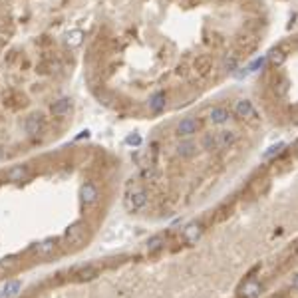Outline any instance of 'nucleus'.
I'll use <instances>...</instances> for the list:
<instances>
[{
    "instance_id": "25",
    "label": "nucleus",
    "mask_w": 298,
    "mask_h": 298,
    "mask_svg": "<svg viewBox=\"0 0 298 298\" xmlns=\"http://www.w3.org/2000/svg\"><path fill=\"white\" fill-rule=\"evenodd\" d=\"M274 91H276V95H286V91H288V79L286 77H280V81L278 83H274Z\"/></svg>"
},
{
    "instance_id": "1",
    "label": "nucleus",
    "mask_w": 298,
    "mask_h": 298,
    "mask_svg": "<svg viewBox=\"0 0 298 298\" xmlns=\"http://www.w3.org/2000/svg\"><path fill=\"white\" fill-rule=\"evenodd\" d=\"M83 234H85V224L81 221H75V223H72L66 228V232H64V244H68V246L79 244L83 240Z\"/></svg>"
},
{
    "instance_id": "31",
    "label": "nucleus",
    "mask_w": 298,
    "mask_h": 298,
    "mask_svg": "<svg viewBox=\"0 0 298 298\" xmlns=\"http://www.w3.org/2000/svg\"><path fill=\"white\" fill-rule=\"evenodd\" d=\"M296 149H298V141H296Z\"/></svg>"
},
{
    "instance_id": "16",
    "label": "nucleus",
    "mask_w": 298,
    "mask_h": 298,
    "mask_svg": "<svg viewBox=\"0 0 298 298\" xmlns=\"http://www.w3.org/2000/svg\"><path fill=\"white\" fill-rule=\"evenodd\" d=\"M165 103H167L165 93H163V91H157V93H153L151 99H149V109L155 111V113H159V111L165 109Z\"/></svg>"
},
{
    "instance_id": "28",
    "label": "nucleus",
    "mask_w": 298,
    "mask_h": 298,
    "mask_svg": "<svg viewBox=\"0 0 298 298\" xmlns=\"http://www.w3.org/2000/svg\"><path fill=\"white\" fill-rule=\"evenodd\" d=\"M224 68H226L228 72H234V70H236V58H228V60L224 62Z\"/></svg>"
},
{
    "instance_id": "19",
    "label": "nucleus",
    "mask_w": 298,
    "mask_h": 298,
    "mask_svg": "<svg viewBox=\"0 0 298 298\" xmlns=\"http://www.w3.org/2000/svg\"><path fill=\"white\" fill-rule=\"evenodd\" d=\"M217 139H219V147H228L236 141V133L230 131V129H224V131H219L217 133Z\"/></svg>"
},
{
    "instance_id": "4",
    "label": "nucleus",
    "mask_w": 298,
    "mask_h": 298,
    "mask_svg": "<svg viewBox=\"0 0 298 298\" xmlns=\"http://www.w3.org/2000/svg\"><path fill=\"white\" fill-rule=\"evenodd\" d=\"M42 129H44V115L42 113H32L24 119V131L30 137H36L38 133H42Z\"/></svg>"
},
{
    "instance_id": "21",
    "label": "nucleus",
    "mask_w": 298,
    "mask_h": 298,
    "mask_svg": "<svg viewBox=\"0 0 298 298\" xmlns=\"http://www.w3.org/2000/svg\"><path fill=\"white\" fill-rule=\"evenodd\" d=\"M203 149L207 151H215V149H221L219 147V139H217V133H207L203 137Z\"/></svg>"
},
{
    "instance_id": "24",
    "label": "nucleus",
    "mask_w": 298,
    "mask_h": 298,
    "mask_svg": "<svg viewBox=\"0 0 298 298\" xmlns=\"http://www.w3.org/2000/svg\"><path fill=\"white\" fill-rule=\"evenodd\" d=\"M81 38H83V34H81V30H74V32H70V34H68V38H66V42H68L70 46H77V44L81 42Z\"/></svg>"
},
{
    "instance_id": "15",
    "label": "nucleus",
    "mask_w": 298,
    "mask_h": 298,
    "mask_svg": "<svg viewBox=\"0 0 298 298\" xmlns=\"http://www.w3.org/2000/svg\"><path fill=\"white\" fill-rule=\"evenodd\" d=\"M284 60H286V54H284L280 48H272V50L266 54V62H268L272 68L282 66V64H284Z\"/></svg>"
},
{
    "instance_id": "22",
    "label": "nucleus",
    "mask_w": 298,
    "mask_h": 298,
    "mask_svg": "<svg viewBox=\"0 0 298 298\" xmlns=\"http://www.w3.org/2000/svg\"><path fill=\"white\" fill-rule=\"evenodd\" d=\"M282 149H284V143H282V141H278V143L270 145V147H268V149L262 153V159H264V161H268V159H272V157L280 155V153H282Z\"/></svg>"
},
{
    "instance_id": "23",
    "label": "nucleus",
    "mask_w": 298,
    "mask_h": 298,
    "mask_svg": "<svg viewBox=\"0 0 298 298\" xmlns=\"http://www.w3.org/2000/svg\"><path fill=\"white\" fill-rule=\"evenodd\" d=\"M236 44H238V48H242L244 52H248V50H252V48L256 46V38H252V36H242V38L236 40Z\"/></svg>"
},
{
    "instance_id": "27",
    "label": "nucleus",
    "mask_w": 298,
    "mask_h": 298,
    "mask_svg": "<svg viewBox=\"0 0 298 298\" xmlns=\"http://www.w3.org/2000/svg\"><path fill=\"white\" fill-rule=\"evenodd\" d=\"M266 64V58H260V60H254L252 64H250V68H248V72H256L258 68H262Z\"/></svg>"
},
{
    "instance_id": "29",
    "label": "nucleus",
    "mask_w": 298,
    "mask_h": 298,
    "mask_svg": "<svg viewBox=\"0 0 298 298\" xmlns=\"http://www.w3.org/2000/svg\"><path fill=\"white\" fill-rule=\"evenodd\" d=\"M292 288H294V290H298V274H296V276H294V280H292Z\"/></svg>"
},
{
    "instance_id": "20",
    "label": "nucleus",
    "mask_w": 298,
    "mask_h": 298,
    "mask_svg": "<svg viewBox=\"0 0 298 298\" xmlns=\"http://www.w3.org/2000/svg\"><path fill=\"white\" fill-rule=\"evenodd\" d=\"M165 246V236L163 234H155L147 240V252H157Z\"/></svg>"
},
{
    "instance_id": "2",
    "label": "nucleus",
    "mask_w": 298,
    "mask_h": 298,
    "mask_svg": "<svg viewBox=\"0 0 298 298\" xmlns=\"http://www.w3.org/2000/svg\"><path fill=\"white\" fill-rule=\"evenodd\" d=\"M147 205V193L143 189H135V191H129L127 197H125V209L135 213V211H141L143 207Z\"/></svg>"
},
{
    "instance_id": "18",
    "label": "nucleus",
    "mask_w": 298,
    "mask_h": 298,
    "mask_svg": "<svg viewBox=\"0 0 298 298\" xmlns=\"http://www.w3.org/2000/svg\"><path fill=\"white\" fill-rule=\"evenodd\" d=\"M97 266H93V264H87V266H83V268H79L77 272H75V278L79 280V282H83V280H91V278H95L97 276Z\"/></svg>"
},
{
    "instance_id": "10",
    "label": "nucleus",
    "mask_w": 298,
    "mask_h": 298,
    "mask_svg": "<svg viewBox=\"0 0 298 298\" xmlns=\"http://www.w3.org/2000/svg\"><path fill=\"white\" fill-rule=\"evenodd\" d=\"M193 70H195L199 75H207V74L213 70V60H211L207 54L197 56L195 62H193Z\"/></svg>"
},
{
    "instance_id": "14",
    "label": "nucleus",
    "mask_w": 298,
    "mask_h": 298,
    "mask_svg": "<svg viewBox=\"0 0 298 298\" xmlns=\"http://www.w3.org/2000/svg\"><path fill=\"white\" fill-rule=\"evenodd\" d=\"M54 248H56V238H46V240L38 242L36 246H32V254H36V256H48Z\"/></svg>"
},
{
    "instance_id": "9",
    "label": "nucleus",
    "mask_w": 298,
    "mask_h": 298,
    "mask_svg": "<svg viewBox=\"0 0 298 298\" xmlns=\"http://www.w3.org/2000/svg\"><path fill=\"white\" fill-rule=\"evenodd\" d=\"M228 117H230V111H228L226 107H223V105H217V107H213V109L209 111V121L215 123V125L226 123Z\"/></svg>"
},
{
    "instance_id": "30",
    "label": "nucleus",
    "mask_w": 298,
    "mask_h": 298,
    "mask_svg": "<svg viewBox=\"0 0 298 298\" xmlns=\"http://www.w3.org/2000/svg\"><path fill=\"white\" fill-rule=\"evenodd\" d=\"M129 143H139V137H127Z\"/></svg>"
},
{
    "instance_id": "17",
    "label": "nucleus",
    "mask_w": 298,
    "mask_h": 298,
    "mask_svg": "<svg viewBox=\"0 0 298 298\" xmlns=\"http://www.w3.org/2000/svg\"><path fill=\"white\" fill-rule=\"evenodd\" d=\"M20 288H22V282H20V280H8V282L2 286V290H0V298H10V296L18 294Z\"/></svg>"
},
{
    "instance_id": "11",
    "label": "nucleus",
    "mask_w": 298,
    "mask_h": 298,
    "mask_svg": "<svg viewBox=\"0 0 298 298\" xmlns=\"http://www.w3.org/2000/svg\"><path fill=\"white\" fill-rule=\"evenodd\" d=\"M70 109H72V99H70V97H60V99H56V101L50 105V111H52V115H56V117L66 115Z\"/></svg>"
},
{
    "instance_id": "26",
    "label": "nucleus",
    "mask_w": 298,
    "mask_h": 298,
    "mask_svg": "<svg viewBox=\"0 0 298 298\" xmlns=\"http://www.w3.org/2000/svg\"><path fill=\"white\" fill-rule=\"evenodd\" d=\"M14 264H16V256H6V258H2V260H0V272L10 270Z\"/></svg>"
},
{
    "instance_id": "3",
    "label": "nucleus",
    "mask_w": 298,
    "mask_h": 298,
    "mask_svg": "<svg viewBox=\"0 0 298 298\" xmlns=\"http://www.w3.org/2000/svg\"><path fill=\"white\" fill-rule=\"evenodd\" d=\"M199 127H201V121H199L197 117H185V119H181V121L177 123L175 133H177L179 137H191L193 133L199 131Z\"/></svg>"
},
{
    "instance_id": "6",
    "label": "nucleus",
    "mask_w": 298,
    "mask_h": 298,
    "mask_svg": "<svg viewBox=\"0 0 298 298\" xmlns=\"http://www.w3.org/2000/svg\"><path fill=\"white\" fill-rule=\"evenodd\" d=\"M260 292H262V284L256 278H246L240 284V288H238V296L240 298H256Z\"/></svg>"
},
{
    "instance_id": "7",
    "label": "nucleus",
    "mask_w": 298,
    "mask_h": 298,
    "mask_svg": "<svg viewBox=\"0 0 298 298\" xmlns=\"http://www.w3.org/2000/svg\"><path fill=\"white\" fill-rule=\"evenodd\" d=\"M79 199H81V203H83L85 207H89V205H93V203L99 199V189H97L91 181H85V183L81 185V189H79Z\"/></svg>"
},
{
    "instance_id": "8",
    "label": "nucleus",
    "mask_w": 298,
    "mask_h": 298,
    "mask_svg": "<svg viewBox=\"0 0 298 298\" xmlns=\"http://www.w3.org/2000/svg\"><path fill=\"white\" fill-rule=\"evenodd\" d=\"M234 113L240 119H252L256 115V111H254V107H252V103L248 99H238L234 103Z\"/></svg>"
},
{
    "instance_id": "13",
    "label": "nucleus",
    "mask_w": 298,
    "mask_h": 298,
    "mask_svg": "<svg viewBox=\"0 0 298 298\" xmlns=\"http://www.w3.org/2000/svg\"><path fill=\"white\" fill-rule=\"evenodd\" d=\"M28 177V165H14L6 171V179L12 183H20Z\"/></svg>"
},
{
    "instance_id": "5",
    "label": "nucleus",
    "mask_w": 298,
    "mask_h": 298,
    "mask_svg": "<svg viewBox=\"0 0 298 298\" xmlns=\"http://www.w3.org/2000/svg\"><path fill=\"white\" fill-rule=\"evenodd\" d=\"M203 232H205V224L203 223H189L185 228H183V240L187 242V244H195L201 236H203Z\"/></svg>"
},
{
    "instance_id": "12",
    "label": "nucleus",
    "mask_w": 298,
    "mask_h": 298,
    "mask_svg": "<svg viewBox=\"0 0 298 298\" xmlns=\"http://www.w3.org/2000/svg\"><path fill=\"white\" fill-rule=\"evenodd\" d=\"M197 153V143L193 141V139H189V137H185L183 141H179L177 143V155L179 157H193Z\"/></svg>"
}]
</instances>
